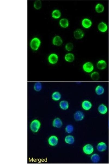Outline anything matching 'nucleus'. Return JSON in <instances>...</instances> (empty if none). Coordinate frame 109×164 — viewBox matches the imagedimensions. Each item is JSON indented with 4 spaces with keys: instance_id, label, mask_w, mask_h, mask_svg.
Returning <instances> with one entry per match:
<instances>
[{
    "instance_id": "nucleus-1",
    "label": "nucleus",
    "mask_w": 109,
    "mask_h": 164,
    "mask_svg": "<svg viewBox=\"0 0 109 164\" xmlns=\"http://www.w3.org/2000/svg\"><path fill=\"white\" fill-rule=\"evenodd\" d=\"M41 123L38 120H35L32 121L30 125L31 130L34 132H37L40 127Z\"/></svg>"
},
{
    "instance_id": "nucleus-2",
    "label": "nucleus",
    "mask_w": 109,
    "mask_h": 164,
    "mask_svg": "<svg viewBox=\"0 0 109 164\" xmlns=\"http://www.w3.org/2000/svg\"><path fill=\"white\" fill-rule=\"evenodd\" d=\"M41 42L39 39L37 38H34L33 39L30 43L31 48L34 50H37L40 46Z\"/></svg>"
},
{
    "instance_id": "nucleus-3",
    "label": "nucleus",
    "mask_w": 109,
    "mask_h": 164,
    "mask_svg": "<svg viewBox=\"0 0 109 164\" xmlns=\"http://www.w3.org/2000/svg\"><path fill=\"white\" fill-rule=\"evenodd\" d=\"M83 68L85 72L90 73L94 70V67L92 63L90 62H88L83 65Z\"/></svg>"
},
{
    "instance_id": "nucleus-4",
    "label": "nucleus",
    "mask_w": 109,
    "mask_h": 164,
    "mask_svg": "<svg viewBox=\"0 0 109 164\" xmlns=\"http://www.w3.org/2000/svg\"><path fill=\"white\" fill-rule=\"evenodd\" d=\"M83 152L89 155L92 154L94 151V148L90 144H87L83 147Z\"/></svg>"
},
{
    "instance_id": "nucleus-5",
    "label": "nucleus",
    "mask_w": 109,
    "mask_h": 164,
    "mask_svg": "<svg viewBox=\"0 0 109 164\" xmlns=\"http://www.w3.org/2000/svg\"><path fill=\"white\" fill-rule=\"evenodd\" d=\"M84 35V32L80 29H78L74 32V36L76 39H82Z\"/></svg>"
},
{
    "instance_id": "nucleus-6",
    "label": "nucleus",
    "mask_w": 109,
    "mask_h": 164,
    "mask_svg": "<svg viewBox=\"0 0 109 164\" xmlns=\"http://www.w3.org/2000/svg\"><path fill=\"white\" fill-rule=\"evenodd\" d=\"M58 59V56L55 54L50 55L48 57V61L52 64H55L57 62Z\"/></svg>"
},
{
    "instance_id": "nucleus-7",
    "label": "nucleus",
    "mask_w": 109,
    "mask_h": 164,
    "mask_svg": "<svg viewBox=\"0 0 109 164\" xmlns=\"http://www.w3.org/2000/svg\"><path fill=\"white\" fill-rule=\"evenodd\" d=\"M84 114L80 111H77L75 113L74 115V119L77 121H81L84 118Z\"/></svg>"
},
{
    "instance_id": "nucleus-8",
    "label": "nucleus",
    "mask_w": 109,
    "mask_h": 164,
    "mask_svg": "<svg viewBox=\"0 0 109 164\" xmlns=\"http://www.w3.org/2000/svg\"><path fill=\"white\" fill-rule=\"evenodd\" d=\"M58 140L57 136H52L50 137L48 139L49 144L52 146H54L57 145L58 143Z\"/></svg>"
},
{
    "instance_id": "nucleus-9",
    "label": "nucleus",
    "mask_w": 109,
    "mask_h": 164,
    "mask_svg": "<svg viewBox=\"0 0 109 164\" xmlns=\"http://www.w3.org/2000/svg\"><path fill=\"white\" fill-rule=\"evenodd\" d=\"M107 63L104 60H101L98 61L97 64V68L100 70H104L107 67Z\"/></svg>"
},
{
    "instance_id": "nucleus-10",
    "label": "nucleus",
    "mask_w": 109,
    "mask_h": 164,
    "mask_svg": "<svg viewBox=\"0 0 109 164\" xmlns=\"http://www.w3.org/2000/svg\"><path fill=\"white\" fill-rule=\"evenodd\" d=\"M82 25L84 28L88 29L91 26L92 22L90 19H85L82 21Z\"/></svg>"
},
{
    "instance_id": "nucleus-11",
    "label": "nucleus",
    "mask_w": 109,
    "mask_h": 164,
    "mask_svg": "<svg viewBox=\"0 0 109 164\" xmlns=\"http://www.w3.org/2000/svg\"><path fill=\"white\" fill-rule=\"evenodd\" d=\"M82 106L84 110L88 111L91 108L92 105L90 101H85L83 102L82 104Z\"/></svg>"
},
{
    "instance_id": "nucleus-12",
    "label": "nucleus",
    "mask_w": 109,
    "mask_h": 164,
    "mask_svg": "<svg viewBox=\"0 0 109 164\" xmlns=\"http://www.w3.org/2000/svg\"><path fill=\"white\" fill-rule=\"evenodd\" d=\"M53 43L54 45L59 46L63 43L62 40L59 36H56L54 38Z\"/></svg>"
},
{
    "instance_id": "nucleus-13",
    "label": "nucleus",
    "mask_w": 109,
    "mask_h": 164,
    "mask_svg": "<svg viewBox=\"0 0 109 164\" xmlns=\"http://www.w3.org/2000/svg\"><path fill=\"white\" fill-rule=\"evenodd\" d=\"M98 28L101 32H105L108 30V27L106 23L102 22L100 23L98 25Z\"/></svg>"
},
{
    "instance_id": "nucleus-14",
    "label": "nucleus",
    "mask_w": 109,
    "mask_h": 164,
    "mask_svg": "<svg viewBox=\"0 0 109 164\" xmlns=\"http://www.w3.org/2000/svg\"><path fill=\"white\" fill-rule=\"evenodd\" d=\"M53 125L54 127L59 128L63 125L62 122L59 118H56L54 119L53 123Z\"/></svg>"
},
{
    "instance_id": "nucleus-15",
    "label": "nucleus",
    "mask_w": 109,
    "mask_h": 164,
    "mask_svg": "<svg viewBox=\"0 0 109 164\" xmlns=\"http://www.w3.org/2000/svg\"><path fill=\"white\" fill-rule=\"evenodd\" d=\"M98 111L100 114H106L108 112V109L106 105L102 104L98 107Z\"/></svg>"
},
{
    "instance_id": "nucleus-16",
    "label": "nucleus",
    "mask_w": 109,
    "mask_h": 164,
    "mask_svg": "<svg viewBox=\"0 0 109 164\" xmlns=\"http://www.w3.org/2000/svg\"><path fill=\"white\" fill-rule=\"evenodd\" d=\"M107 148V146L106 144L104 142H101L98 145L97 149L98 151L100 152H103L106 150Z\"/></svg>"
},
{
    "instance_id": "nucleus-17",
    "label": "nucleus",
    "mask_w": 109,
    "mask_h": 164,
    "mask_svg": "<svg viewBox=\"0 0 109 164\" xmlns=\"http://www.w3.org/2000/svg\"><path fill=\"white\" fill-rule=\"evenodd\" d=\"M65 59L68 62L71 63L73 62L75 59L74 56L73 54L71 53L67 54L65 55Z\"/></svg>"
},
{
    "instance_id": "nucleus-18",
    "label": "nucleus",
    "mask_w": 109,
    "mask_h": 164,
    "mask_svg": "<svg viewBox=\"0 0 109 164\" xmlns=\"http://www.w3.org/2000/svg\"><path fill=\"white\" fill-rule=\"evenodd\" d=\"M59 106L63 110H67L68 108L69 107L68 102L65 101H61L59 103Z\"/></svg>"
},
{
    "instance_id": "nucleus-19",
    "label": "nucleus",
    "mask_w": 109,
    "mask_h": 164,
    "mask_svg": "<svg viewBox=\"0 0 109 164\" xmlns=\"http://www.w3.org/2000/svg\"><path fill=\"white\" fill-rule=\"evenodd\" d=\"M104 87L100 85L98 86L95 89L96 94L98 95H101L104 93Z\"/></svg>"
},
{
    "instance_id": "nucleus-20",
    "label": "nucleus",
    "mask_w": 109,
    "mask_h": 164,
    "mask_svg": "<svg viewBox=\"0 0 109 164\" xmlns=\"http://www.w3.org/2000/svg\"><path fill=\"white\" fill-rule=\"evenodd\" d=\"M61 98V94L59 92H54L52 94V99L54 101H59L60 99Z\"/></svg>"
},
{
    "instance_id": "nucleus-21",
    "label": "nucleus",
    "mask_w": 109,
    "mask_h": 164,
    "mask_svg": "<svg viewBox=\"0 0 109 164\" xmlns=\"http://www.w3.org/2000/svg\"><path fill=\"white\" fill-rule=\"evenodd\" d=\"M59 24L61 27L66 28L68 26L69 22L68 20L66 19H62L60 21Z\"/></svg>"
},
{
    "instance_id": "nucleus-22",
    "label": "nucleus",
    "mask_w": 109,
    "mask_h": 164,
    "mask_svg": "<svg viewBox=\"0 0 109 164\" xmlns=\"http://www.w3.org/2000/svg\"><path fill=\"white\" fill-rule=\"evenodd\" d=\"M65 141L66 143L69 144H72L74 142V139L73 136L72 135H68L65 137Z\"/></svg>"
},
{
    "instance_id": "nucleus-23",
    "label": "nucleus",
    "mask_w": 109,
    "mask_h": 164,
    "mask_svg": "<svg viewBox=\"0 0 109 164\" xmlns=\"http://www.w3.org/2000/svg\"><path fill=\"white\" fill-rule=\"evenodd\" d=\"M96 11L98 13L103 12L104 10V7L101 4H98L96 5L95 8Z\"/></svg>"
},
{
    "instance_id": "nucleus-24",
    "label": "nucleus",
    "mask_w": 109,
    "mask_h": 164,
    "mask_svg": "<svg viewBox=\"0 0 109 164\" xmlns=\"http://www.w3.org/2000/svg\"><path fill=\"white\" fill-rule=\"evenodd\" d=\"M91 78L94 81H96L99 80L100 78L99 74L97 72H94L91 74Z\"/></svg>"
},
{
    "instance_id": "nucleus-25",
    "label": "nucleus",
    "mask_w": 109,
    "mask_h": 164,
    "mask_svg": "<svg viewBox=\"0 0 109 164\" xmlns=\"http://www.w3.org/2000/svg\"><path fill=\"white\" fill-rule=\"evenodd\" d=\"M61 16V13L60 11L58 10H54L52 13V17L55 19H58Z\"/></svg>"
},
{
    "instance_id": "nucleus-26",
    "label": "nucleus",
    "mask_w": 109,
    "mask_h": 164,
    "mask_svg": "<svg viewBox=\"0 0 109 164\" xmlns=\"http://www.w3.org/2000/svg\"><path fill=\"white\" fill-rule=\"evenodd\" d=\"M91 159L93 163H97L100 161V156L97 154H94L92 155L91 157Z\"/></svg>"
},
{
    "instance_id": "nucleus-27",
    "label": "nucleus",
    "mask_w": 109,
    "mask_h": 164,
    "mask_svg": "<svg viewBox=\"0 0 109 164\" xmlns=\"http://www.w3.org/2000/svg\"><path fill=\"white\" fill-rule=\"evenodd\" d=\"M34 90L36 92H39L40 91L42 88V85L40 82L36 83L34 85Z\"/></svg>"
},
{
    "instance_id": "nucleus-28",
    "label": "nucleus",
    "mask_w": 109,
    "mask_h": 164,
    "mask_svg": "<svg viewBox=\"0 0 109 164\" xmlns=\"http://www.w3.org/2000/svg\"><path fill=\"white\" fill-rule=\"evenodd\" d=\"M73 45L71 43H69L65 45V48L68 51H72L73 48Z\"/></svg>"
},
{
    "instance_id": "nucleus-29",
    "label": "nucleus",
    "mask_w": 109,
    "mask_h": 164,
    "mask_svg": "<svg viewBox=\"0 0 109 164\" xmlns=\"http://www.w3.org/2000/svg\"><path fill=\"white\" fill-rule=\"evenodd\" d=\"M34 7L37 10H39L41 8V1L39 0L36 1L34 3Z\"/></svg>"
},
{
    "instance_id": "nucleus-30",
    "label": "nucleus",
    "mask_w": 109,
    "mask_h": 164,
    "mask_svg": "<svg viewBox=\"0 0 109 164\" xmlns=\"http://www.w3.org/2000/svg\"><path fill=\"white\" fill-rule=\"evenodd\" d=\"M73 130V127L72 125H68L65 128V130L67 133L69 134L72 132Z\"/></svg>"
},
{
    "instance_id": "nucleus-31",
    "label": "nucleus",
    "mask_w": 109,
    "mask_h": 164,
    "mask_svg": "<svg viewBox=\"0 0 109 164\" xmlns=\"http://www.w3.org/2000/svg\"></svg>"
}]
</instances>
